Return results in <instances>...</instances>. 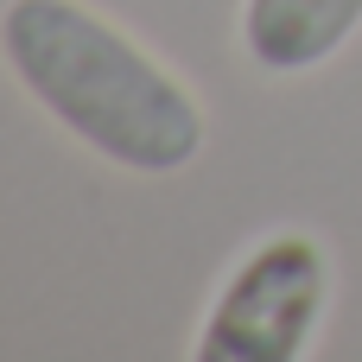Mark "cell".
<instances>
[{
	"instance_id": "obj_1",
	"label": "cell",
	"mask_w": 362,
	"mask_h": 362,
	"mask_svg": "<svg viewBox=\"0 0 362 362\" xmlns=\"http://www.w3.org/2000/svg\"><path fill=\"white\" fill-rule=\"evenodd\" d=\"M0 57L64 134L115 172L172 178L204 153V102L83 0H6Z\"/></svg>"
},
{
	"instance_id": "obj_2",
	"label": "cell",
	"mask_w": 362,
	"mask_h": 362,
	"mask_svg": "<svg viewBox=\"0 0 362 362\" xmlns=\"http://www.w3.org/2000/svg\"><path fill=\"white\" fill-rule=\"evenodd\" d=\"M325 305H331L325 242L305 229H274L216 286L191 356L197 362H299L325 325Z\"/></svg>"
},
{
	"instance_id": "obj_3",
	"label": "cell",
	"mask_w": 362,
	"mask_h": 362,
	"mask_svg": "<svg viewBox=\"0 0 362 362\" xmlns=\"http://www.w3.org/2000/svg\"><path fill=\"white\" fill-rule=\"evenodd\" d=\"M362 25V0H242V51L261 76H305Z\"/></svg>"
}]
</instances>
